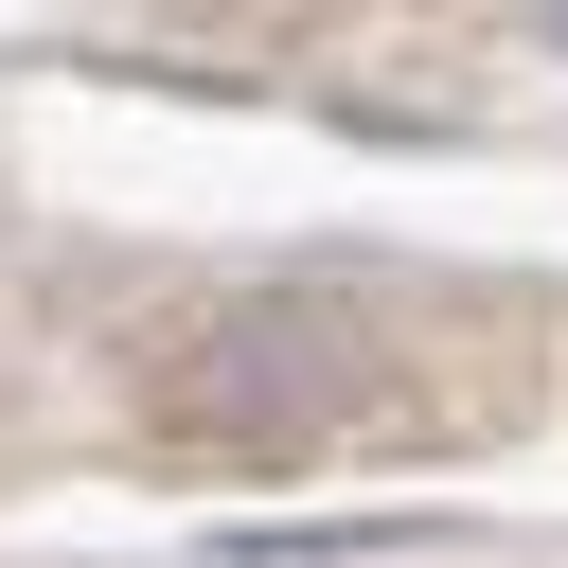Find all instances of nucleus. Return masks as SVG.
I'll list each match as a JSON object with an SVG mask.
<instances>
[]
</instances>
